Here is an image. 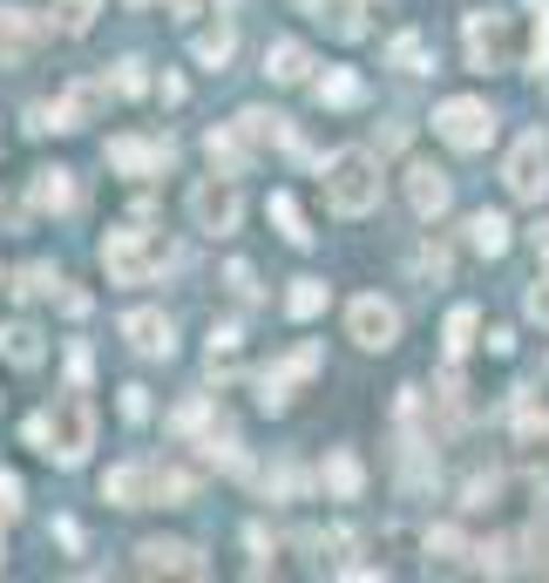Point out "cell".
<instances>
[{"instance_id":"cell-1","label":"cell","mask_w":549,"mask_h":583,"mask_svg":"<svg viewBox=\"0 0 549 583\" xmlns=\"http://www.w3.org/2000/svg\"><path fill=\"white\" fill-rule=\"evenodd\" d=\"M320 183H326V204L339 217H367L380 204V157L373 149H339V157H326Z\"/></svg>"},{"instance_id":"cell-2","label":"cell","mask_w":549,"mask_h":583,"mask_svg":"<svg viewBox=\"0 0 549 583\" xmlns=\"http://www.w3.org/2000/svg\"><path fill=\"white\" fill-rule=\"evenodd\" d=\"M170 258H177V251L156 238V231H136V224H130V231H109V238H102V265H109L115 285H149Z\"/></svg>"},{"instance_id":"cell-3","label":"cell","mask_w":549,"mask_h":583,"mask_svg":"<svg viewBox=\"0 0 549 583\" xmlns=\"http://www.w3.org/2000/svg\"><path fill=\"white\" fill-rule=\"evenodd\" d=\"M96 448V401L82 394V386H75V394L48 414V455L61 461V469H75V461H82Z\"/></svg>"},{"instance_id":"cell-4","label":"cell","mask_w":549,"mask_h":583,"mask_svg":"<svg viewBox=\"0 0 549 583\" xmlns=\"http://www.w3.org/2000/svg\"><path fill=\"white\" fill-rule=\"evenodd\" d=\"M435 136H441L448 149H461V157H475V149L495 143V115H489V102H475V96H455V102L435 109Z\"/></svg>"},{"instance_id":"cell-5","label":"cell","mask_w":549,"mask_h":583,"mask_svg":"<svg viewBox=\"0 0 549 583\" xmlns=\"http://www.w3.org/2000/svg\"><path fill=\"white\" fill-rule=\"evenodd\" d=\"M502 183H508V198H516V204H542V198H549V143H542L536 130L508 149Z\"/></svg>"},{"instance_id":"cell-6","label":"cell","mask_w":549,"mask_h":583,"mask_svg":"<svg viewBox=\"0 0 549 583\" xmlns=\"http://www.w3.org/2000/svg\"><path fill=\"white\" fill-rule=\"evenodd\" d=\"M190 217H198V231H211V238H231L245 217V198L231 177H204L198 190H190Z\"/></svg>"},{"instance_id":"cell-7","label":"cell","mask_w":549,"mask_h":583,"mask_svg":"<svg viewBox=\"0 0 549 583\" xmlns=\"http://www.w3.org/2000/svg\"><path fill=\"white\" fill-rule=\"evenodd\" d=\"M346 333H352V346H367V354H386V346L401 339V313L380 292H367V299L346 305Z\"/></svg>"},{"instance_id":"cell-8","label":"cell","mask_w":549,"mask_h":583,"mask_svg":"<svg viewBox=\"0 0 549 583\" xmlns=\"http://www.w3.org/2000/svg\"><path fill=\"white\" fill-rule=\"evenodd\" d=\"M170 157H177L170 136H115V143H109V164L123 170V177H164Z\"/></svg>"},{"instance_id":"cell-9","label":"cell","mask_w":549,"mask_h":583,"mask_svg":"<svg viewBox=\"0 0 549 583\" xmlns=\"http://www.w3.org/2000/svg\"><path fill=\"white\" fill-rule=\"evenodd\" d=\"M305 373H320V346H312V339H305V346H292V354H285L279 367H265V373H258V407L279 414V407L292 401L285 386H292V380H305Z\"/></svg>"},{"instance_id":"cell-10","label":"cell","mask_w":549,"mask_h":583,"mask_svg":"<svg viewBox=\"0 0 549 583\" xmlns=\"http://www.w3.org/2000/svg\"><path fill=\"white\" fill-rule=\"evenodd\" d=\"M42 42H48V21L34 14V8H0V68L27 61Z\"/></svg>"},{"instance_id":"cell-11","label":"cell","mask_w":549,"mask_h":583,"mask_svg":"<svg viewBox=\"0 0 549 583\" xmlns=\"http://www.w3.org/2000/svg\"><path fill=\"white\" fill-rule=\"evenodd\" d=\"M468 68H508V21L502 14H468Z\"/></svg>"},{"instance_id":"cell-12","label":"cell","mask_w":549,"mask_h":583,"mask_svg":"<svg viewBox=\"0 0 549 583\" xmlns=\"http://www.w3.org/2000/svg\"><path fill=\"white\" fill-rule=\"evenodd\" d=\"M102 502H115V509H149V502H156V469H143V461L109 469L102 475Z\"/></svg>"},{"instance_id":"cell-13","label":"cell","mask_w":549,"mask_h":583,"mask_svg":"<svg viewBox=\"0 0 549 583\" xmlns=\"http://www.w3.org/2000/svg\"><path fill=\"white\" fill-rule=\"evenodd\" d=\"M123 339L136 346L143 360H170V354H177V326H170V313H130V319H123Z\"/></svg>"},{"instance_id":"cell-14","label":"cell","mask_w":549,"mask_h":583,"mask_svg":"<svg viewBox=\"0 0 549 583\" xmlns=\"http://www.w3.org/2000/svg\"><path fill=\"white\" fill-rule=\"evenodd\" d=\"M136 570H149V576H204L211 563L190 550V542H143V550H136Z\"/></svg>"},{"instance_id":"cell-15","label":"cell","mask_w":549,"mask_h":583,"mask_svg":"<svg viewBox=\"0 0 549 583\" xmlns=\"http://www.w3.org/2000/svg\"><path fill=\"white\" fill-rule=\"evenodd\" d=\"M448 198H455L448 170H435V164H414V170H407V204H414V217H441Z\"/></svg>"},{"instance_id":"cell-16","label":"cell","mask_w":549,"mask_h":583,"mask_svg":"<svg viewBox=\"0 0 549 583\" xmlns=\"http://www.w3.org/2000/svg\"><path fill=\"white\" fill-rule=\"evenodd\" d=\"M204 157H211V170H217V177H238V170L251 164V143L238 136V123H224V130H211V136H204Z\"/></svg>"},{"instance_id":"cell-17","label":"cell","mask_w":549,"mask_h":583,"mask_svg":"<svg viewBox=\"0 0 549 583\" xmlns=\"http://www.w3.org/2000/svg\"><path fill=\"white\" fill-rule=\"evenodd\" d=\"M265 75H271L279 89L305 82V75H312V55H305V42H271V48H265Z\"/></svg>"},{"instance_id":"cell-18","label":"cell","mask_w":549,"mask_h":583,"mask_svg":"<svg viewBox=\"0 0 549 583\" xmlns=\"http://www.w3.org/2000/svg\"><path fill=\"white\" fill-rule=\"evenodd\" d=\"M238 136H245L251 149H265V143H271V149H285V143H292L285 115H271V109H245V115H238Z\"/></svg>"},{"instance_id":"cell-19","label":"cell","mask_w":549,"mask_h":583,"mask_svg":"<svg viewBox=\"0 0 549 583\" xmlns=\"http://www.w3.org/2000/svg\"><path fill=\"white\" fill-rule=\"evenodd\" d=\"M326 489H333L339 502H360V489H367V469H360V455L333 448V455H326Z\"/></svg>"},{"instance_id":"cell-20","label":"cell","mask_w":549,"mask_h":583,"mask_svg":"<svg viewBox=\"0 0 549 583\" xmlns=\"http://www.w3.org/2000/svg\"><path fill=\"white\" fill-rule=\"evenodd\" d=\"M0 354H8L14 367H42L48 346H42V333H34L27 319H14V326H0Z\"/></svg>"},{"instance_id":"cell-21","label":"cell","mask_w":549,"mask_h":583,"mask_svg":"<svg viewBox=\"0 0 549 583\" xmlns=\"http://www.w3.org/2000/svg\"><path fill=\"white\" fill-rule=\"evenodd\" d=\"M271 224H279L285 231V245H312V231H305V211H299V198H292V190H271Z\"/></svg>"},{"instance_id":"cell-22","label":"cell","mask_w":549,"mask_h":583,"mask_svg":"<svg viewBox=\"0 0 549 583\" xmlns=\"http://www.w3.org/2000/svg\"><path fill=\"white\" fill-rule=\"evenodd\" d=\"M34 204L42 211H75V177L68 170H34Z\"/></svg>"},{"instance_id":"cell-23","label":"cell","mask_w":549,"mask_h":583,"mask_svg":"<svg viewBox=\"0 0 549 583\" xmlns=\"http://www.w3.org/2000/svg\"><path fill=\"white\" fill-rule=\"evenodd\" d=\"M55 285H61V271H55L48 258H34V265H21V271H14V285H8V292H14V299H48Z\"/></svg>"},{"instance_id":"cell-24","label":"cell","mask_w":549,"mask_h":583,"mask_svg":"<svg viewBox=\"0 0 549 583\" xmlns=\"http://www.w3.org/2000/svg\"><path fill=\"white\" fill-rule=\"evenodd\" d=\"M231 48H238V34H231V21H217L211 34H198V42H190L198 68H224V61H231Z\"/></svg>"},{"instance_id":"cell-25","label":"cell","mask_w":549,"mask_h":583,"mask_svg":"<svg viewBox=\"0 0 549 583\" xmlns=\"http://www.w3.org/2000/svg\"><path fill=\"white\" fill-rule=\"evenodd\" d=\"M475 333H482V313H475V305H455V313H448V360H461L468 354V346H475Z\"/></svg>"},{"instance_id":"cell-26","label":"cell","mask_w":549,"mask_h":583,"mask_svg":"<svg viewBox=\"0 0 549 583\" xmlns=\"http://www.w3.org/2000/svg\"><path fill=\"white\" fill-rule=\"evenodd\" d=\"M468 245H475L482 258H495V251H508V224H502L495 211H482V217H468Z\"/></svg>"},{"instance_id":"cell-27","label":"cell","mask_w":549,"mask_h":583,"mask_svg":"<svg viewBox=\"0 0 549 583\" xmlns=\"http://www.w3.org/2000/svg\"><path fill=\"white\" fill-rule=\"evenodd\" d=\"M386 61H394L401 75H427V68H435V55H427V42H421V34H394V48H386Z\"/></svg>"},{"instance_id":"cell-28","label":"cell","mask_w":549,"mask_h":583,"mask_svg":"<svg viewBox=\"0 0 549 583\" xmlns=\"http://www.w3.org/2000/svg\"><path fill=\"white\" fill-rule=\"evenodd\" d=\"M285 313H292V319H320V313H326V279H299V285L285 292Z\"/></svg>"},{"instance_id":"cell-29","label":"cell","mask_w":549,"mask_h":583,"mask_svg":"<svg viewBox=\"0 0 549 583\" xmlns=\"http://www.w3.org/2000/svg\"><path fill=\"white\" fill-rule=\"evenodd\" d=\"M320 102H333V109H352V102H360V75H346V68H333L326 82H320Z\"/></svg>"},{"instance_id":"cell-30","label":"cell","mask_w":549,"mask_h":583,"mask_svg":"<svg viewBox=\"0 0 549 583\" xmlns=\"http://www.w3.org/2000/svg\"><path fill=\"white\" fill-rule=\"evenodd\" d=\"M427 557H435V563H461V557H468L461 529H427Z\"/></svg>"},{"instance_id":"cell-31","label":"cell","mask_w":549,"mask_h":583,"mask_svg":"<svg viewBox=\"0 0 549 583\" xmlns=\"http://www.w3.org/2000/svg\"><path fill=\"white\" fill-rule=\"evenodd\" d=\"M96 8H102V0H61V27L68 34H89L96 27Z\"/></svg>"},{"instance_id":"cell-32","label":"cell","mask_w":549,"mask_h":583,"mask_svg":"<svg viewBox=\"0 0 549 583\" xmlns=\"http://www.w3.org/2000/svg\"><path fill=\"white\" fill-rule=\"evenodd\" d=\"M198 427H211V401H204V394L177 407V435H198Z\"/></svg>"},{"instance_id":"cell-33","label":"cell","mask_w":549,"mask_h":583,"mask_svg":"<svg viewBox=\"0 0 549 583\" xmlns=\"http://www.w3.org/2000/svg\"><path fill=\"white\" fill-rule=\"evenodd\" d=\"M495 495H502V475H475V482H468V495H461V509H489Z\"/></svg>"},{"instance_id":"cell-34","label":"cell","mask_w":549,"mask_h":583,"mask_svg":"<svg viewBox=\"0 0 549 583\" xmlns=\"http://www.w3.org/2000/svg\"><path fill=\"white\" fill-rule=\"evenodd\" d=\"M115 96H143V61H115Z\"/></svg>"},{"instance_id":"cell-35","label":"cell","mask_w":549,"mask_h":583,"mask_svg":"<svg viewBox=\"0 0 549 583\" xmlns=\"http://www.w3.org/2000/svg\"><path fill=\"white\" fill-rule=\"evenodd\" d=\"M529 563H536V570H549V516H536V523H529Z\"/></svg>"},{"instance_id":"cell-36","label":"cell","mask_w":549,"mask_h":583,"mask_svg":"<svg viewBox=\"0 0 549 583\" xmlns=\"http://www.w3.org/2000/svg\"><path fill=\"white\" fill-rule=\"evenodd\" d=\"M0 516H21V482L0 469Z\"/></svg>"},{"instance_id":"cell-37","label":"cell","mask_w":549,"mask_h":583,"mask_svg":"<svg viewBox=\"0 0 549 583\" xmlns=\"http://www.w3.org/2000/svg\"><path fill=\"white\" fill-rule=\"evenodd\" d=\"M89 367H96L89 346H68V380H75V386H89Z\"/></svg>"},{"instance_id":"cell-38","label":"cell","mask_w":549,"mask_h":583,"mask_svg":"<svg viewBox=\"0 0 549 583\" xmlns=\"http://www.w3.org/2000/svg\"><path fill=\"white\" fill-rule=\"evenodd\" d=\"M123 421H149V394H143V386H123Z\"/></svg>"},{"instance_id":"cell-39","label":"cell","mask_w":549,"mask_h":583,"mask_svg":"<svg viewBox=\"0 0 549 583\" xmlns=\"http://www.w3.org/2000/svg\"><path fill=\"white\" fill-rule=\"evenodd\" d=\"M224 285L238 292V299H258V285H251V265H231V271H224Z\"/></svg>"},{"instance_id":"cell-40","label":"cell","mask_w":549,"mask_h":583,"mask_svg":"<svg viewBox=\"0 0 549 583\" xmlns=\"http://www.w3.org/2000/svg\"><path fill=\"white\" fill-rule=\"evenodd\" d=\"M516 427H523V441H536V435H549V414H536V407L523 401V421H516Z\"/></svg>"},{"instance_id":"cell-41","label":"cell","mask_w":549,"mask_h":583,"mask_svg":"<svg viewBox=\"0 0 549 583\" xmlns=\"http://www.w3.org/2000/svg\"><path fill=\"white\" fill-rule=\"evenodd\" d=\"M475 557H482V570H495V576L508 570V550H502V542H482V550H475Z\"/></svg>"},{"instance_id":"cell-42","label":"cell","mask_w":549,"mask_h":583,"mask_svg":"<svg viewBox=\"0 0 549 583\" xmlns=\"http://www.w3.org/2000/svg\"><path fill=\"white\" fill-rule=\"evenodd\" d=\"M27 448H42V455H48V414H34V421H27Z\"/></svg>"},{"instance_id":"cell-43","label":"cell","mask_w":549,"mask_h":583,"mask_svg":"<svg viewBox=\"0 0 549 583\" xmlns=\"http://www.w3.org/2000/svg\"><path fill=\"white\" fill-rule=\"evenodd\" d=\"M529 319H542V326H549V285H536V292H529Z\"/></svg>"},{"instance_id":"cell-44","label":"cell","mask_w":549,"mask_h":583,"mask_svg":"<svg viewBox=\"0 0 549 583\" xmlns=\"http://www.w3.org/2000/svg\"><path fill=\"white\" fill-rule=\"evenodd\" d=\"M130 8H149V0H130Z\"/></svg>"},{"instance_id":"cell-45","label":"cell","mask_w":549,"mask_h":583,"mask_svg":"<svg viewBox=\"0 0 549 583\" xmlns=\"http://www.w3.org/2000/svg\"><path fill=\"white\" fill-rule=\"evenodd\" d=\"M224 8H238V0H224Z\"/></svg>"}]
</instances>
